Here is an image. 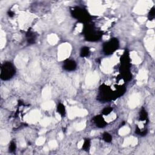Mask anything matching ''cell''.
Listing matches in <instances>:
<instances>
[{
    "label": "cell",
    "mask_w": 155,
    "mask_h": 155,
    "mask_svg": "<svg viewBox=\"0 0 155 155\" xmlns=\"http://www.w3.org/2000/svg\"><path fill=\"white\" fill-rule=\"evenodd\" d=\"M16 73V69L13 64L11 62H5L1 67L0 77L2 80L7 81L11 79Z\"/></svg>",
    "instance_id": "cell-2"
},
{
    "label": "cell",
    "mask_w": 155,
    "mask_h": 155,
    "mask_svg": "<svg viewBox=\"0 0 155 155\" xmlns=\"http://www.w3.org/2000/svg\"><path fill=\"white\" fill-rule=\"evenodd\" d=\"M93 122L96 124V126L99 128H103L104 127H106L107 124L104 118L101 115L96 116L93 118Z\"/></svg>",
    "instance_id": "cell-7"
},
{
    "label": "cell",
    "mask_w": 155,
    "mask_h": 155,
    "mask_svg": "<svg viewBox=\"0 0 155 155\" xmlns=\"http://www.w3.org/2000/svg\"><path fill=\"white\" fill-rule=\"evenodd\" d=\"M90 147V141L88 139H86L85 141H84V144L82 146V149L84 151H88V149H89Z\"/></svg>",
    "instance_id": "cell-13"
},
{
    "label": "cell",
    "mask_w": 155,
    "mask_h": 155,
    "mask_svg": "<svg viewBox=\"0 0 155 155\" xmlns=\"http://www.w3.org/2000/svg\"><path fill=\"white\" fill-rule=\"evenodd\" d=\"M72 15L74 18L82 22L84 24L88 23L90 21V15L86 10L80 7H74L71 10Z\"/></svg>",
    "instance_id": "cell-4"
},
{
    "label": "cell",
    "mask_w": 155,
    "mask_h": 155,
    "mask_svg": "<svg viewBox=\"0 0 155 155\" xmlns=\"http://www.w3.org/2000/svg\"><path fill=\"white\" fill-rule=\"evenodd\" d=\"M139 119L142 121H148V114L147 113L146 110L142 108L141 110L140 111L139 113Z\"/></svg>",
    "instance_id": "cell-9"
},
{
    "label": "cell",
    "mask_w": 155,
    "mask_h": 155,
    "mask_svg": "<svg viewBox=\"0 0 155 155\" xmlns=\"http://www.w3.org/2000/svg\"><path fill=\"white\" fill-rule=\"evenodd\" d=\"M90 53V49L89 48L87 47H82L81 50V52H80V56L81 57H86V56H88Z\"/></svg>",
    "instance_id": "cell-11"
},
{
    "label": "cell",
    "mask_w": 155,
    "mask_h": 155,
    "mask_svg": "<svg viewBox=\"0 0 155 155\" xmlns=\"http://www.w3.org/2000/svg\"><path fill=\"white\" fill-rule=\"evenodd\" d=\"M119 43L117 38H112L103 44L102 50L106 55H110L118 49Z\"/></svg>",
    "instance_id": "cell-5"
},
{
    "label": "cell",
    "mask_w": 155,
    "mask_h": 155,
    "mask_svg": "<svg viewBox=\"0 0 155 155\" xmlns=\"http://www.w3.org/2000/svg\"><path fill=\"white\" fill-rule=\"evenodd\" d=\"M102 139L106 142H110L112 141V136L108 133H104L102 134Z\"/></svg>",
    "instance_id": "cell-12"
},
{
    "label": "cell",
    "mask_w": 155,
    "mask_h": 155,
    "mask_svg": "<svg viewBox=\"0 0 155 155\" xmlns=\"http://www.w3.org/2000/svg\"><path fill=\"white\" fill-rule=\"evenodd\" d=\"M85 24L86 26L84 27V33L86 39L89 41H96L99 40L103 35L102 32L96 31L93 26L89 24L88 23Z\"/></svg>",
    "instance_id": "cell-1"
},
{
    "label": "cell",
    "mask_w": 155,
    "mask_h": 155,
    "mask_svg": "<svg viewBox=\"0 0 155 155\" xmlns=\"http://www.w3.org/2000/svg\"><path fill=\"white\" fill-rule=\"evenodd\" d=\"M26 37H27V40L29 44H33L35 43L37 36H36V34L34 32L29 31L27 33H26Z\"/></svg>",
    "instance_id": "cell-8"
},
{
    "label": "cell",
    "mask_w": 155,
    "mask_h": 155,
    "mask_svg": "<svg viewBox=\"0 0 155 155\" xmlns=\"http://www.w3.org/2000/svg\"><path fill=\"white\" fill-rule=\"evenodd\" d=\"M76 67H77V65H76V62L72 59L66 60L64 62L63 66H62L64 69L67 71H73L76 69Z\"/></svg>",
    "instance_id": "cell-6"
},
{
    "label": "cell",
    "mask_w": 155,
    "mask_h": 155,
    "mask_svg": "<svg viewBox=\"0 0 155 155\" xmlns=\"http://www.w3.org/2000/svg\"><path fill=\"white\" fill-rule=\"evenodd\" d=\"M57 111L59 113L62 117H64L66 114V108L63 104L60 103L58 105Z\"/></svg>",
    "instance_id": "cell-10"
},
{
    "label": "cell",
    "mask_w": 155,
    "mask_h": 155,
    "mask_svg": "<svg viewBox=\"0 0 155 155\" xmlns=\"http://www.w3.org/2000/svg\"><path fill=\"white\" fill-rule=\"evenodd\" d=\"M113 108L112 107H106L104 108L103 110L102 111V113L104 115H108V114H110V113L112 112Z\"/></svg>",
    "instance_id": "cell-17"
},
{
    "label": "cell",
    "mask_w": 155,
    "mask_h": 155,
    "mask_svg": "<svg viewBox=\"0 0 155 155\" xmlns=\"http://www.w3.org/2000/svg\"><path fill=\"white\" fill-rule=\"evenodd\" d=\"M155 16V9L154 7H153L152 9H151L150 12L148 13V19L150 21H152L154 19Z\"/></svg>",
    "instance_id": "cell-16"
},
{
    "label": "cell",
    "mask_w": 155,
    "mask_h": 155,
    "mask_svg": "<svg viewBox=\"0 0 155 155\" xmlns=\"http://www.w3.org/2000/svg\"><path fill=\"white\" fill-rule=\"evenodd\" d=\"M16 148H17L16 143L15 141H12L9 145V152L11 153H14L16 151Z\"/></svg>",
    "instance_id": "cell-15"
},
{
    "label": "cell",
    "mask_w": 155,
    "mask_h": 155,
    "mask_svg": "<svg viewBox=\"0 0 155 155\" xmlns=\"http://www.w3.org/2000/svg\"><path fill=\"white\" fill-rule=\"evenodd\" d=\"M116 99L114 92L108 86L103 84L99 87V93L98 96V99L100 101L107 102L112 99Z\"/></svg>",
    "instance_id": "cell-3"
},
{
    "label": "cell",
    "mask_w": 155,
    "mask_h": 155,
    "mask_svg": "<svg viewBox=\"0 0 155 155\" xmlns=\"http://www.w3.org/2000/svg\"><path fill=\"white\" fill-rule=\"evenodd\" d=\"M135 133L137 134H139V135L144 136H146L147 133V130H141L138 127V126H137L136 128V130H135Z\"/></svg>",
    "instance_id": "cell-14"
},
{
    "label": "cell",
    "mask_w": 155,
    "mask_h": 155,
    "mask_svg": "<svg viewBox=\"0 0 155 155\" xmlns=\"http://www.w3.org/2000/svg\"><path fill=\"white\" fill-rule=\"evenodd\" d=\"M8 15H9V16L10 17H13L14 16V15H15V13H14L13 12L10 11L8 12Z\"/></svg>",
    "instance_id": "cell-18"
}]
</instances>
